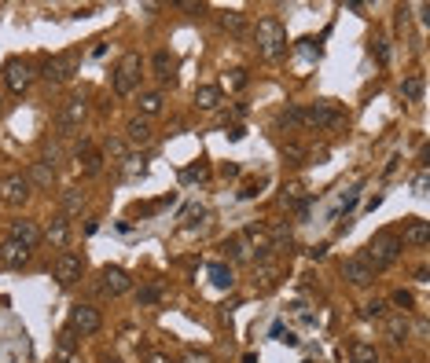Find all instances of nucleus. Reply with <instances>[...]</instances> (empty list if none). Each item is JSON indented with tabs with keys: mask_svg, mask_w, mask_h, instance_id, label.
<instances>
[{
	"mask_svg": "<svg viewBox=\"0 0 430 363\" xmlns=\"http://www.w3.org/2000/svg\"><path fill=\"white\" fill-rule=\"evenodd\" d=\"M401 250H405V246H401V239H397L393 231H375L360 257L368 260L375 272H382V268H393V264L401 260Z\"/></svg>",
	"mask_w": 430,
	"mask_h": 363,
	"instance_id": "nucleus-1",
	"label": "nucleus"
},
{
	"mask_svg": "<svg viewBox=\"0 0 430 363\" xmlns=\"http://www.w3.org/2000/svg\"><path fill=\"white\" fill-rule=\"evenodd\" d=\"M140 77H143V59L140 52H125L115 66V92L118 95H133L140 88Z\"/></svg>",
	"mask_w": 430,
	"mask_h": 363,
	"instance_id": "nucleus-2",
	"label": "nucleus"
},
{
	"mask_svg": "<svg viewBox=\"0 0 430 363\" xmlns=\"http://www.w3.org/2000/svg\"><path fill=\"white\" fill-rule=\"evenodd\" d=\"M254 41H258V52L265 59H276L287 48V29L280 26V19H261L258 29H254Z\"/></svg>",
	"mask_w": 430,
	"mask_h": 363,
	"instance_id": "nucleus-3",
	"label": "nucleus"
},
{
	"mask_svg": "<svg viewBox=\"0 0 430 363\" xmlns=\"http://www.w3.org/2000/svg\"><path fill=\"white\" fill-rule=\"evenodd\" d=\"M30 194H34V187H30L26 173H8V176H0V202H4V206H26Z\"/></svg>",
	"mask_w": 430,
	"mask_h": 363,
	"instance_id": "nucleus-4",
	"label": "nucleus"
},
{
	"mask_svg": "<svg viewBox=\"0 0 430 363\" xmlns=\"http://www.w3.org/2000/svg\"><path fill=\"white\" fill-rule=\"evenodd\" d=\"M342 121H346V114L334 107V103L301 107V125H309V128H334V125H342Z\"/></svg>",
	"mask_w": 430,
	"mask_h": 363,
	"instance_id": "nucleus-5",
	"label": "nucleus"
},
{
	"mask_svg": "<svg viewBox=\"0 0 430 363\" xmlns=\"http://www.w3.org/2000/svg\"><path fill=\"white\" fill-rule=\"evenodd\" d=\"M34 81H37V70H34L26 59H11V62L4 66V85H8V92L22 95V92H30V85H34Z\"/></svg>",
	"mask_w": 430,
	"mask_h": 363,
	"instance_id": "nucleus-6",
	"label": "nucleus"
},
{
	"mask_svg": "<svg viewBox=\"0 0 430 363\" xmlns=\"http://www.w3.org/2000/svg\"><path fill=\"white\" fill-rule=\"evenodd\" d=\"M375 268H372V264L368 260H364L360 253H353V257H346L342 260V279H346V283L349 286H357V290H364V286H372L375 283Z\"/></svg>",
	"mask_w": 430,
	"mask_h": 363,
	"instance_id": "nucleus-7",
	"label": "nucleus"
},
{
	"mask_svg": "<svg viewBox=\"0 0 430 363\" xmlns=\"http://www.w3.org/2000/svg\"><path fill=\"white\" fill-rule=\"evenodd\" d=\"M74 74H77V59L74 55H52L41 66V77L48 81V85H67Z\"/></svg>",
	"mask_w": 430,
	"mask_h": 363,
	"instance_id": "nucleus-8",
	"label": "nucleus"
},
{
	"mask_svg": "<svg viewBox=\"0 0 430 363\" xmlns=\"http://www.w3.org/2000/svg\"><path fill=\"white\" fill-rule=\"evenodd\" d=\"M85 114H89V103L82 95H70L67 103L59 107V118H56V125L63 128V136H67V132H74V128H82L85 125Z\"/></svg>",
	"mask_w": 430,
	"mask_h": 363,
	"instance_id": "nucleus-9",
	"label": "nucleus"
},
{
	"mask_svg": "<svg viewBox=\"0 0 430 363\" xmlns=\"http://www.w3.org/2000/svg\"><path fill=\"white\" fill-rule=\"evenodd\" d=\"M133 290V279L125 268H118V264H107V268L100 272V293L107 297H122V293H129Z\"/></svg>",
	"mask_w": 430,
	"mask_h": 363,
	"instance_id": "nucleus-10",
	"label": "nucleus"
},
{
	"mask_svg": "<svg viewBox=\"0 0 430 363\" xmlns=\"http://www.w3.org/2000/svg\"><path fill=\"white\" fill-rule=\"evenodd\" d=\"M82 272H85V260L77 257V253L63 250V253L56 257V283H59V286H74L77 279H82Z\"/></svg>",
	"mask_w": 430,
	"mask_h": 363,
	"instance_id": "nucleus-11",
	"label": "nucleus"
},
{
	"mask_svg": "<svg viewBox=\"0 0 430 363\" xmlns=\"http://www.w3.org/2000/svg\"><path fill=\"white\" fill-rule=\"evenodd\" d=\"M382 334L390 338V345H405L412 338V316L408 312H386L382 316Z\"/></svg>",
	"mask_w": 430,
	"mask_h": 363,
	"instance_id": "nucleus-12",
	"label": "nucleus"
},
{
	"mask_svg": "<svg viewBox=\"0 0 430 363\" xmlns=\"http://www.w3.org/2000/svg\"><path fill=\"white\" fill-rule=\"evenodd\" d=\"M100 326H103L100 308H92V305H74V312H70V330H77L82 338H89V334H96Z\"/></svg>",
	"mask_w": 430,
	"mask_h": 363,
	"instance_id": "nucleus-13",
	"label": "nucleus"
},
{
	"mask_svg": "<svg viewBox=\"0 0 430 363\" xmlns=\"http://www.w3.org/2000/svg\"><path fill=\"white\" fill-rule=\"evenodd\" d=\"M8 239L11 242H19V246H26V250H34V246L44 239L41 235V224L37 220H30V217H19V220H11V231H8Z\"/></svg>",
	"mask_w": 430,
	"mask_h": 363,
	"instance_id": "nucleus-14",
	"label": "nucleus"
},
{
	"mask_svg": "<svg viewBox=\"0 0 430 363\" xmlns=\"http://www.w3.org/2000/svg\"><path fill=\"white\" fill-rule=\"evenodd\" d=\"M125 143H133V147H148L151 140H155V125L148 121V118H140V114H136V118H129V121H125V136H122Z\"/></svg>",
	"mask_w": 430,
	"mask_h": 363,
	"instance_id": "nucleus-15",
	"label": "nucleus"
},
{
	"mask_svg": "<svg viewBox=\"0 0 430 363\" xmlns=\"http://www.w3.org/2000/svg\"><path fill=\"white\" fill-rule=\"evenodd\" d=\"M397 239H401V246H412V250H423V246L430 242V224H426V220H419V217H412Z\"/></svg>",
	"mask_w": 430,
	"mask_h": 363,
	"instance_id": "nucleus-16",
	"label": "nucleus"
},
{
	"mask_svg": "<svg viewBox=\"0 0 430 363\" xmlns=\"http://www.w3.org/2000/svg\"><path fill=\"white\" fill-rule=\"evenodd\" d=\"M280 275H283V268H280V260H258L254 264V286L258 290H273L276 283H280Z\"/></svg>",
	"mask_w": 430,
	"mask_h": 363,
	"instance_id": "nucleus-17",
	"label": "nucleus"
},
{
	"mask_svg": "<svg viewBox=\"0 0 430 363\" xmlns=\"http://www.w3.org/2000/svg\"><path fill=\"white\" fill-rule=\"evenodd\" d=\"M26 180H30V187H37V191H52L56 187V169L48 161H30Z\"/></svg>",
	"mask_w": 430,
	"mask_h": 363,
	"instance_id": "nucleus-18",
	"label": "nucleus"
},
{
	"mask_svg": "<svg viewBox=\"0 0 430 363\" xmlns=\"http://www.w3.org/2000/svg\"><path fill=\"white\" fill-rule=\"evenodd\" d=\"M243 235H247V242H250V250H254V260H265L268 253H273V239H268V227H261V224H250V227H243Z\"/></svg>",
	"mask_w": 430,
	"mask_h": 363,
	"instance_id": "nucleus-19",
	"label": "nucleus"
},
{
	"mask_svg": "<svg viewBox=\"0 0 430 363\" xmlns=\"http://www.w3.org/2000/svg\"><path fill=\"white\" fill-rule=\"evenodd\" d=\"M41 235H44L48 242H52V246H59V250H63V246L70 242V217H63V213H56V217L44 224Z\"/></svg>",
	"mask_w": 430,
	"mask_h": 363,
	"instance_id": "nucleus-20",
	"label": "nucleus"
},
{
	"mask_svg": "<svg viewBox=\"0 0 430 363\" xmlns=\"http://www.w3.org/2000/svg\"><path fill=\"white\" fill-rule=\"evenodd\" d=\"M74 158H77V169H82L85 176H96L103 169V154H100V147H92V143H82Z\"/></svg>",
	"mask_w": 430,
	"mask_h": 363,
	"instance_id": "nucleus-21",
	"label": "nucleus"
},
{
	"mask_svg": "<svg viewBox=\"0 0 430 363\" xmlns=\"http://www.w3.org/2000/svg\"><path fill=\"white\" fill-rule=\"evenodd\" d=\"M30 253L34 250H26V246L11 242V239L0 242V264H8V268H22V264H30Z\"/></svg>",
	"mask_w": 430,
	"mask_h": 363,
	"instance_id": "nucleus-22",
	"label": "nucleus"
},
{
	"mask_svg": "<svg viewBox=\"0 0 430 363\" xmlns=\"http://www.w3.org/2000/svg\"><path fill=\"white\" fill-rule=\"evenodd\" d=\"M100 154H103V161L122 165V161H129V143H125L122 136H107L103 147H100Z\"/></svg>",
	"mask_w": 430,
	"mask_h": 363,
	"instance_id": "nucleus-23",
	"label": "nucleus"
},
{
	"mask_svg": "<svg viewBox=\"0 0 430 363\" xmlns=\"http://www.w3.org/2000/svg\"><path fill=\"white\" fill-rule=\"evenodd\" d=\"M221 103H225V92H221V85H199L195 88V107L199 110H217Z\"/></svg>",
	"mask_w": 430,
	"mask_h": 363,
	"instance_id": "nucleus-24",
	"label": "nucleus"
},
{
	"mask_svg": "<svg viewBox=\"0 0 430 363\" xmlns=\"http://www.w3.org/2000/svg\"><path fill=\"white\" fill-rule=\"evenodd\" d=\"M140 118H155V114H162V107H166V95L162 92H140Z\"/></svg>",
	"mask_w": 430,
	"mask_h": 363,
	"instance_id": "nucleus-25",
	"label": "nucleus"
},
{
	"mask_svg": "<svg viewBox=\"0 0 430 363\" xmlns=\"http://www.w3.org/2000/svg\"><path fill=\"white\" fill-rule=\"evenodd\" d=\"M85 206V191H77V187H67L59 194V213L63 217H74V213H82Z\"/></svg>",
	"mask_w": 430,
	"mask_h": 363,
	"instance_id": "nucleus-26",
	"label": "nucleus"
},
{
	"mask_svg": "<svg viewBox=\"0 0 430 363\" xmlns=\"http://www.w3.org/2000/svg\"><path fill=\"white\" fill-rule=\"evenodd\" d=\"M225 250H228V257H232V260H239V264L254 260V250H250V242H247L243 231H239V235H232V239L225 242Z\"/></svg>",
	"mask_w": 430,
	"mask_h": 363,
	"instance_id": "nucleus-27",
	"label": "nucleus"
},
{
	"mask_svg": "<svg viewBox=\"0 0 430 363\" xmlns=\"http://www.w3.org/2000/svg\"><path fill=\"white\" fill-rule=\"evenodd\" d=\"M155 77L158 81H173V70H177V59H173L169 52H166V48H162V52H155Z\"/></svg>",
	"mask_w": 430,
	"mask_h": 363,
	"instance_id": "nucleus-28",
	"label": "nucleus"
},
{
	"mask_svg": "<svg viewBox=\"0 0 430 363\" xmlns=\"http://www.w3.org/2000/svg\"><path fill=\"white\" fill-rule=\"evenodd\" d=\"M210 279H214L217 290H232V286H235V272L228 268V264H221V260L210 264Z\"/></svg>",
	"mask_w": 430,
	"mask_h": 363,
	"instance_id": "nucleus-29",
	"label": "nucleus"
},
{
	"mask_svg": "<svg viewBox=\"0 0 430 363\" xmlns=\"http://www.w3.org/2000/svg\"><path fill=\"white\" fill-rule=\"evenodd\" d=\"M401 99H408V103H419L423 99V77L419 74H412L401 81Z\"/></svg>",
	"mask_w": 430,
	"mask_h": 363,
	"instance_id": "nucleus-30",
	"label": "nucleus"
},
{
	"mask_svg": "<svg viewBox=\"0 0 430 363\" xmlns=\"http://www.w3.org/2000/svg\"><path fill=\"white\" fill-rule=\"evenodd\" d=\"M349 356H353V363H379L375 345H368V341H353L349 345Z\"/></svg>",
	"mask_w": 430,
	"mask_h": 363,
	"instance_id": "nucleus-31",
	"label": "nucleus"
},
{
	"mask_svg": "<svg viewBox=\"0 0 430 363\" xmlns=\"http://www.w3.org/2000/svg\"><path fill=\"white\" fill-rule=\"evenodd\" d=\"M301 125V107H283L276 114V128H298Z\"/></svg>",
	"mask_w": 430,
	"mask_h": 363,
	"instance_id": "nucleus-32",
	"label": "nucleus"
},
{
	"mask_svg": "<svg viewBox=\"0 0 430 363\" xmlns=\"http://www.w3.org/2000/svg\"><path fill=\"white\" fill-rule=\"evenodd\" d=\"M243 26H247L243 11H225V15H221V29H228V33H239Z\"/></svg>",
	"mask_w": 430,
	"mask_h": 363,
	"instance_id": "nucleus-33",
	"label": "nucleus"
},
{
	"mask_svg": "<svg viewBox=\"0 0 430 363\" xmlns=\"http://www.w3.org/2000/svg\"><path fill=\"white\" fill-rule=\"evenodd\" d=\"M162 301V286H140L136 290V305H158Z\"/></svg>",
	"mask_w": 430,
	"mask_h": 363,
	"instance_id": "nucleus-34",
	"label": "nucleus"
},
{
	"mask_svg": "<svg viewBox=\"0 0 430 363\" xmlns=\"http://www.w3.org/2000/svg\"><path fill=\"white\" fill-rule=\"evenodd\" d=\"M301 191H306L301 184H287L283 194H280V206H298V202H301Z\"/></svg>",
	"mask_w": 430,
	"mask_h": 363,
	"instance_id": "nucleus-35",
	"label": "nucleus"
},
{
	"mask_svg": "<svg viewBox=\"0 0 430 363\" xmlns=\"http://www.w3.org/2000/svg\"><path fill=\"white\" fill-rule=\"evenodd\" d=\"M364 316H368V319H382V316H386V301H379V297L368 301V305H364Z\"/></svg>",
	"mask_w": 430,
	"mask_h": 363,
	"instance_id": "nucleus-36",
	"label": "nucleus"
},
{
	"mask_svg": "<svg viewBox=\"0 0 430 363\" xmlns=\"http://www.w3.org/2000/svg\"><path fill=\"white\" fill-rule=\"evenodd\" d=\"M59 352H63V356H70V352H74V330H70V326L59 334Z\"/></svg>",
	"mask_w": 430,
	"mask_h": 363,
	"instance_id": "nucleus-37",
	"label": "nucleus"
},
{
	"mask_svg": "<svg viewBox=\"0 0 430 363\" xmlns=\"http://www.w3.org/2000/svg\"><path fill=\"white\" fill-rule=\"evenodd\" d=\"M143 363H173V356L162 352V349H148L143 352Z\"/></svg>",
	"mask_w": 430,
	"mask_h": 363,
	"instance_id": "nucleus-38",
	"label": "nucleus"
},
{
	"mask_svg": "<svg viewBox=\"0 0 430 363\" xmlns=\"http://www.w3.org/2000/svg\"><path fill=\"white\" fill-rule=\"evenodd\" d=\"M225 85H228V88H243V85H247V70H232V74L225 77Z\"/></svg>",
	"mask_w": 430,
	"mask_h": 363,
	"instance_id": "nucleus-39",
	"label": "nucleus"
},
{
	"mask_svg": "<svg viewBox=\"0 0 430 363\" xmlns=\"http://www.w3.org/2000/svg\"><path fill=\"white\" fill-rule=\"evenodd\" d=\"M181 363H214V356L210 352H195V349H191V352H184V359Z\"/></svg>",
	"mask_w": 430,
	"mask_h": 363,
	"instance_id": "nucleus-40",
	"label": "nucleus"
},
{
	"mask_svg": "<svg viewBox=\"0 0 430 363\" xmlns=\"http://www.w3.org/2000/svg\"><path fill=\"white\" fill-rule=\"evenodd\" d=\"M393 305L401 308V312H408V308H412V293H408V290H397V293H393Z\"/></svg>",
	"mask_w": 430,
	"mask_h": 363,
	"instance_id": "nucleus-41",
	"label": "nucleus"
},
{
	"mask_svg": "<svg viewBox=\"0 0 430 363\" xmlns=\"http://www.w3.org/2000/svg\"><path fill=\"white\" fill-rule=\"evenodd\" d=\"M412 187H416V194H423V191H426V169H419V173H416V180H412Z\"/></svg>",
	"mask_w": 430,
	"mask_h": 363,
	"instance_id": "nucleus-42",
	"label": "nucleus"
},
{
	"mask_svg": "<svg viewBox=\"0 0 430 363\" xmlns=\"http://www.w3.org/2000/svg\"><path fill=\"white\" fill-rule=\"evenodd\" d=\"M202 176H206L202 165H199V169H184V173H181V180H202Z\"/></svg>",
	"mask_w": 430,
	"mask_h": 363,
	"instance_id": "nucleus-43",
	"label": "nucleus"
},
{
	"mask_svg": "<svg viewBox=\"0 0 430 363\" xmlns=\"http://www.w3.org/2000/svg\"><path fill=\"white\" fill-rule=\"evenodd\" d=\"M372 52H375V59H379V62H386V41H375Z\"/></svg>",
	"mask_w": 430,
	"mask_h": 363,
	"instance_id": "nucleus-44",
	"label": "nucleus"
},
{
	"mask_svg": "<svg viewBox=\"0 0 430 363\" xmlns=\"http://www.w3.org/2000/svg\"><path fill=\"white\" fill-rule=\"evenodd\" d=\"M0 110H4V99H0Z\"/></svg>",
	"mask_w": 430,
	"mask_h": 363,
	"instance_id": "nucleus-45",
	"label": "nucleus"
}]
</instances>
